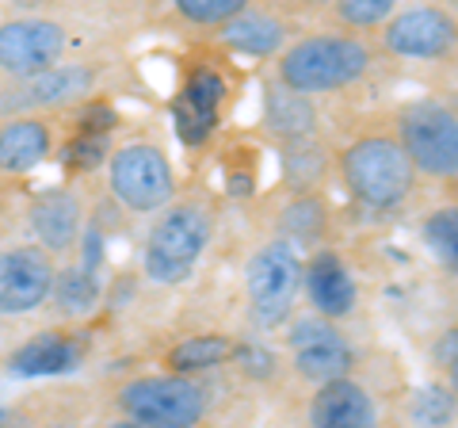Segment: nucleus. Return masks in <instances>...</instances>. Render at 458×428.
<instances>
[{
    "label": "nucleus",
    "instance_id": "7",
    "mask_svg": "<svg viewBox=\"0 0 458 428\" xmlns=\"http://www.w3.org/2000/svg\"><path fill=\"white\" fill-rule=\"evenodd\" d=\"M111 192L131 210H161L176 195V176H172L168 157L149 146V141H131L111 157Z\"/></svg>",
    "mask_w": 458,
    "mask_h": 428
},
{
    "label": "nucleus",
    "instance_id": "9",
    "mask_svg": "<svg viewBox=\"0 0 458 428\" xmlns=\"http://www.w3.org/2000/svg\"><path fill=\"white\" fill-rule=\"evenodd\" d=\"M62 50H65V31L50 20L0 23V69L20 81L54 69Z\"/></svg>",
    "mask_w": 458,
    "mask_h": 428
},
{
    "label": "nucleus",
    "instance_id": "15",
    "mask_svg": "<svg viewBox=\"0 0 458 428\" xmlns=\"http://www.w3.org/2000/svg\"><path fill=\"white\" fill-rule=\"evenodd\" d=\"M302 283L313 298V306H318L325 318H344V313H352L355 306V279L352 272L344 268V261L336 253H318L310 261V268L302 272Z\"/></svg>",
    "mask_w": 458,
    "mask_h": 428
},
{
    "label": "nucleus",
    "instance_id": "1",
    "mask_svg": "<svg viewBox=\"0 0 458 428\" xmlns=\"http://www.w3.org/2000/svg\"><path fill=\"white\" fill-rule=\"evenodd\" d=\"M370 65V50L352 35H313L283 54V84L291 92H333L360 81Z\"/></svg>",
    "mask_w": 458,
    "mask_h": 428
},
{
    "label": "nucleus",
    "instance_id": "34",
    "mask_svg": "<svg viewBox=\"0 0 458 428\" xmlns=\"http://www.w3.org/2000/svg\"><path fill=\"white\" fill-rule=\"evenodd\" d=\"M451 116H454V123H458V92H454V104H451Z\"/></svg>",
    "mask_w": 458,
    "mask_h": 428
},
{
    "label": "nucleus",
    "instance_id": "19",
    "mask_svg": "<svg viewBox=\"0 0 458 428\" xmlns=\"http://www.w3.org/2000/svg\"><path fill=\"white\" fill-rule=\"evenodd\" d=\"M264 107H267V126L276 134L291 138V141L313 134V126H318V111H313V104L306 96L291 92V89H267Z\"/></svg>",
    "mask_w": 458,
    "mask_h": 428
},
{
    "label": "nucleus",
    "instance_id": "33",
    "mask_svg": "<svg viewBox=\"0 0 458 428\" xmlns=\"http://www.w3.org/2000/svg\"><path fill=\"white\" fill-rule=\"evenodd\" d=\"M451 394H454V398H458V360H454V364H451Z\"/></svg>",
    "mask_w": 458,
    "mask_h": 428
},
{
    "label": "nucleus",
    "instance_id": "24",
    "mask_svg": "<svg viewBox=\"0 0 458 428\" xmlns=\"http://www.w3.org/2000/svg\"><path fill=\"white\" fill-rule=\"evenodd\" d=\"M172 123H176V134L183 146H203L210 138V131L218 126V116H210V111L188 104L183 96H176V104H172Z\"/></svg>",
    "mask_w": 458,
    "mask_h": 428
},
{
    "label": "nucleus",
    "instance_id": "28",
    "mask_svg": "<svg viewBox=\"0 0 458 428\" xmlns=\"http://www.w3.org/2000/svg\"><path fill=\"white\" fill-rule=\"evenodd\" d=\"M104 157H107V138H99V134H77L65 146V165L77 168V173H89V168L104 165Z\"/></svg>",
    "mask_w": 458,
    "mask_h": 428
},
{
    "label": "nucleus",
    "instance_id": "16",
    "mask_svg": "<svg viewBox=\"0 0 458 428\" xmlns=\"http://www.w3.org/2000/svg\"><path fill=\"white\" fill-rule=\"evenodd\" d=\"M81 360V345L69 333H38L27 345H20L8 355V371L20 379H38V375H65Z\"/></svg>",
    "mask_w": 458,
    "mask_h": 428
},
{
    "label": "nucleus",
    "instance_id": "10",
    "mask_svg": "<svg viewBox=\"0 0 458 428\" xmlns=\"http://www.w3.org/2000/svg\"><path fill=\"white\" fill-rule=\"evenodd\" d=\"M458 42V20L443 8L397 12L386 27V47L401 58H443Z\"/></svg>",
    "mask_w": 458,
    "mask_h": 428
},
{
    "label": "nucleus",
    "instance_id": "13",
    "mask_svg": "<svg viewBox=\"0 0 458 428\" xmlns=\"http://www.w3.org/2000/svg\"><path fill=\"white\" fill-rule=\"evenodd\" d=\"M81 199L65 188H54V192H42L35 203H31V230L38 237V249L54 253H69L81 237Z\"/></svg>",
    "mask_w": 458,
    "mask_h": 428
},
{
    "label": "nucleus",
    "instance_id": "2",
    "mask_svg": "<svg viewBox=\"0 0 458 428\" xmlns=\"http://www.w3.org/2000/svg\"><path fill=\"white\" fill-rule=\"evenodd\" d=\"M344 180L367 207H397L412 192V161L394 138H360L344 150Z\"/></svg>",
    "mask_w": 458,
    "mask_h": 428
},
{
    "label": "nucleus",
    "instance_id": "37",
    "mask_svg": "<svg viewBox=\"0 0 458 428\" xmlns=\"http://www.w3.org/2000/svg\"><path fill=\"white\" fill-rule=\"evenodd\" d=\"M0 214H4V203H0Z\"/></svg>",
    "mask_w": 458,
    "mask_h": 428
},
{
    "label": "nucleus",
    "instance_id": "36",
    "mask_svg": "<svg viewBox=\"0 0 458 428\" xmlns=\"http://www.w3.org/2000/svg\"><path fill=\"white\" fill-rule=\"evenodd\" d=\"M0 421H4V409H0Z\"/></svg>",
    "mask_w": 458,
    "mask_h": 428
},
{
    "label": "nucleus",
    "instance_id": "35",
    "mask_svg": "<svg viewBox=\"0 0 458 428\" xmlns=\"http://www.w3.org/2000/svg\"><path fill=\"white\" fill-rule=\"evenodd\" d=\"M111 428H138V424H131V421H119V424H111Z\"/></svg>",
    "mask_w": 458,
    "mask_h": 428
},
{
    "label": "nucleus",
    "instance_id": "3",
    "mask_svg": "<svg viewBox=\"0 0 458 428\" xmlns=\"http://www.w3.org/2000/svg\"><path fill=\"white\" fill-rule=\"evenodd\" d=\"M210 245V214L199 203L168 207L146 241V276L157 283H183Z\"/></svg>",
    "mask_w": 458,
    "mask_h": 428
},
{
    "label": "nucleus",
    "instance_id": "23",
    "mask_svg": "<svg viewBox=\"0 0 458 428\" xmlns=\"http://www.w3.org/2000/svg\"><path fill=\"white\" fill-rule=\"evenodd\" d=\"M424 241H428V249L436 253L439 264H447L451 272H458V207H443L436 214H428Z\"/></svg>",
    "mask_w": 458,
    "mask_h": 428
},
{
    "label": "nucleus",
    "instance_id": "25",
    "mask_svg": "<svg viewBox=\"0 0 458 428\" xmlns=\"http://www.w3.org/2000/svg\"><path fill=\"white\" fill-rule=\"evenodd\" d=\"M176 12L191 23H229L245 12V0H176Z\"/></svg>",
    "mask_w": 458,
    "mask_h": 428
},
{
    "label": "nucleus",
    "instance_id": "4",
    "mask_svg": "<svg viewBox=\"0 0 458 428\" xmlns=\"http://www.w3.org/2000/svg\"><path fill=\"white\" fill-rule=\"evenodd\" d=\"M119 406L138 428H195L207 413V394L183 375H149L126 382Z\"/></svg>",
    "mask_w": 458,
    "mask_h": 428
},
{
    "label": "nucleus",
    "instance_id": "31",
    "mask_svg": "<svg viewBox=\"0 0 458 428\" xmlns=\"http://www.w3.org/2000/svg\"><path fill=\"white\" fill-rule=\"evenodd\" d=\"M111 126H114V107H107V104H89V107L81 111V134H99V138H107Z\"/></svg>",
    "mask_w": 458,
    "mask_h": 428
},
{
    "label": "nucleus",
    "instance_id": "12",
    "mask_svg": "<svg viewBox=\"0 0 458 428\" xmlns=\"http://www.w3.org/2000/svg\"><path fill=\"white\" fill-rule=\"evenodd\" d=\"M96 73L89 65H54L38 77H27L0 96V111H27V107H57L92 89Z\"/></svg>",
    "mask_w": 458,
    "mask_h": 428
},
{
    "label": "nucleus",
    "instance_id": "8",
    "mask_svg": "<svg viewBox=\"0 0 458 428\" xmlns=\"http://www.w3.org/2000/svg\"><path fill=\"white\" fill-rule=\"evenodd\" d=\"M57 268L47 249L38 245H16L0 249V318L38 310L54 295Z\"/></svg>",
    "mask_w": 458,
    "mask_h": 428
},
{
    "label": "nucleus",
    "instance_id": "11",
    "mask_svg": "<svg viewBox=\"0 0 458 428\" xmlns=\"http://www.w3.org/2000/svg\"><path fill=\"white\" fill-rule=\"evenodd\" d=\"M291 348H294V364L298 371L318 382V387H328V382L348 379L352 371V348L344 345V337L321 318L298 321L291 330Z\"/></svg>",
    "mask_w": 458,
    "mask_h": 428
},
{
    "label": "nucleus",
    "instance_id": "30",
    "mask_svg": "<svg viewBox=\"0 0 458 428\" xmlns=\"http://www.w3.org/2000/svg\"><path fill=\"white\" fill-rule=\"evenodd\" d=\"M233 355L249 379H271V371H276V355L264 345H237Z\"/></svg>",
    "mask_w": 458,
    "mask_h": 428
},
{
    "label": "nucleus",
    "instance_id": "32",
    "mask_svg": "<svg viewBox=\"0 0 458 428\" xmlns=\"http://www.w3.org/2000/svg\"><path fill=\"white\" fill-rule=\"evenodd\" d=\"M436 360H439V364H447V367L458 360V330H451L447 337L439 340V348H436Z\"/></svg>",
    "mask_w": 458,
    "mask_h": 428
},
{
    "label": "nucleus",
    "instance_id": "21",
    "mask_svg": "<svg viewBox=\"0 0 458 428\" xmlns=\"http://www.w3.org/2000/svg\"><path fill=\"white\" fill-rule=\"evenodd\" d=\"M54 303L62 313H89L99 303V279L89 268H65L62 276L54 279Z\"/></svg>",
    "mask_w": 458,
    "mask_h": 428
},
{
    "label": "nucleus",
    "instance_id": "17",
    "mask_svg": "<svg viewBox=\"0 0 458 428\" xmlns=\"http://www.w3.org/2000/svg\"><path fill=\"white\" fill-rule=\"evenodd\" d=\"M50 157V126L42 119H8L0 126V173H31Z\"/></svg>",
    "mask_w": 458,
    "mask_h": 428
},
{
    "label": "nucleus",
    "instance_id": "18",
    "mask_svg": "<svg viewBox=\"0 0 458 428\" xmlns=\"http://www.w3.org/2000/svg\"><path fill=\"white\" fill-rule=\"evenodd\" d=\"M225 47H233L241 54H252V58H267L286 42V23L271 12H241L237 20H229L222 27Z\"/></svg>",
    "mask_w": 458,
    "mask_h": 428
},
{
    "label": "nucleus",
    "instance_id": "27",
    "mask_svg": "<svg viewBox=\"0 0 458 428\" xmlns=\"http://www.w3.org/2000/svg\"><path fill=\"white\" fill-rule=\"evenodd\" d=\"M180 96L188 99V104L210 111V116H218V104H222V96H225V84H222L218 73H210V69H199V73L188 81V89H183Z\"/></svg>",
    "mask_w": 458,
    "mask_h": 428
},
{
    "label": "nucleus",
    "instance_id": "22",
    "mask_svg": "<svg viewBox=\"0 0 458 428\" xmlns=\"http://www.w3.org/2000/svg\"><path fill=\"white\" fill-rule=\"evenodd\" d=\"M454 409H458V398L447 390V387H436V382H428V387L412 390L409 398V417L424 424V428H443L454 421Z\"/></svg>",
    "mask_w": 458,
    "mask_h": 428
},
{
    "label": "nucleus",
    "instance_id": "20",
    "mask_svg": "<svg viewBox=\"0 0 458 428\" xmlns=\"http://www.w3.org/2000/svg\"><path fill=\"white\" fill-rule=\"evenodd\" d=\"M233 355V345L218 333H207V337H191V340H180L176 348L168 352V367L176 375L188 379L191 371H207V367H218Z\"/></svg>",
    "mask_w": 458,
    "mask_h": 428
},
{
    "label": "nucleus",
    "instance_id": "29",
    "mask_svg": "<svg viewBox=\"0 0 458 428\" xmlns=\"http://www.w3.org/2000/svg\"><path fill=\"white\" fill-rule=\"evenodd\" d=\"M336 16L352 27H375V23L394 16V4L390 0H344L336 8Z\"/></svg>",
    "mask_w": 458,
    "mask_h": 428
},
{
    "label": "nucleus",
    "instance_id": "5",
    "mask_svg": "<svg viewBox=\"0 0 458 428\" xmlns=\"http://www.w3.org/2000/svg\"><path fill=\"white\" fill-rule=\"evenodd\" d=\"M401 150L428 176H454L458 173V123L451 107L436 99H412L397 116Z\"/></svg>",
    "mask_w": 458,
    "mask_h": 428
},
{
    "label": "nucleus",
    "instance_id": "6",
    "mask_svg": "<svg viewBox=\"0 0 458 428\" xmlns=\"http://www.w3.org/2000/svg\"><path fill=\"white\" fill-rule=\"evenodd\" d=\"M302 261L291 241H276V245L260 249L245 268V291L252 306V321L260 330H276L286 321L298 291H302Z\"/></svg>",
    "mask_w": 458,
    "mask_h": 428
},
{
    "label": "nucleus",
    "instance_id": "26",
    "mask_svg": "<svg viewBox=\"0 0 458 428\" xmlns=\"http://www.w3.org/2000/svg\"><path fill=\"white\" fill-rule=\"evenodd\" d=\"M283 226L291 237H313L325 226V210L318 199H294V203L283 210Z\"/></svg>",
    "mask_w": 458,
    "mask_h": 428
},
{
    "label": "nucleus",
    "instance_id": "14",
    "mask_svg": "<svg viewBox=\"0 0 458 428\" xmlns=\"http://www.w3.org/2000/svg\"><path fill=\"white\" fill-rule=\"evenodd\" d=\"M310 428H378L370 394L352 379L328 382L310 406Z\"/></svg>",
    "mask_w": 458,
    "mask_h": 428
}]
</instances>
